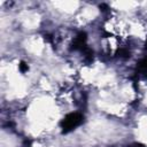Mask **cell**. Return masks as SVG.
<instances>
[{
  "label": "cell",
  "mask_w": 147,
  "mask_h": 147,
  "mask_svg": "<svg viewBox=\"0 0 147 147\" xmlns=\"http://www.w3.org/2000/svg\"><path fill=\"white\" fill-rule=\"evenodd\" d=\"M84 116L80 113H70L68 114L61 122V127L62 131L64 133H68L70 131H72L74 129H76L77 126H79L83 123Z\"/></svg>",
  "instance_id": "6da1fadb"
},
{
  "label": "cell",
  "mask_w": 147,
  "mask_h": 147,
  "mask_svg": "<svg viewBox=\"0 0 147 147\" xmlns=\"http://www.w3.org/2000/svg\"><path fill=\"white\" fill-rule=\"evenodd\" d=\"M20 70H21V72H26L28 70H29V65L25 63V62H21L20 63Z\"/></svg>",
  "instance_id": "7a4b0ae2"
}]
</instances>
